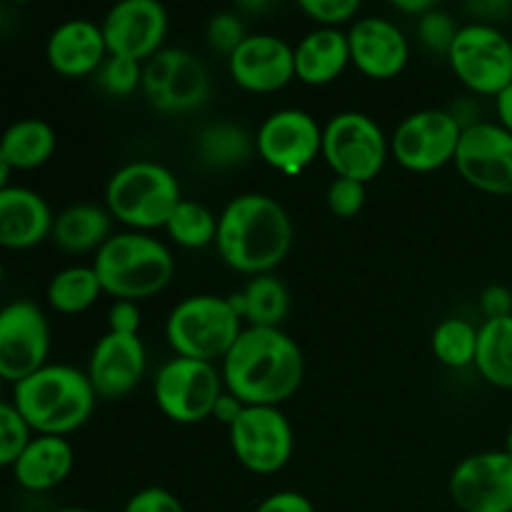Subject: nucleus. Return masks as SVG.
Returning <instances> with one entry per match:
<instances>
[{"label":"nucleus","mask_w":512,"mask_h":512,"mask_svg":"<svg viewBox=\"0 0 512 512\" xmlns=\"http://www.w3.org/2000/svg\"><path fill=\"white\" fill-rule=\"evenodd\" d=\"M55 512H95V510H85V508H63V510H55Z\"/></svg>","instance_id":"48"},{"label":"nucleus","mask_w":512,"mask_h":512,"mask_svg":"<svg viewBox=\"0 0 512 512\" xmlns=\"http://www.w3.org/2000/svg\"><path fill=\"white\" fill-rule=\"evenodd\" d=\"M110 210L95 203H75L55 218L53 240L65 253H98L110 240Z\"/></svg>","instance_id":"25"},{"label":"nucleus","mask_w":512,"mask_h":512,"mask_svg":"<svg viewBox=\"0 0 512 512\" xmlns=\"http://www.w3.org/2000/svg\"><path fill=\"white\" fill-rule=\"evenodd\" d=\"M475 368L495 388L512 390V315L480 325Z\"/></svg>","instance_id":"28"},{"label":"nucleus","mask_w":512,"mask_h":512,"mask_svg":"<svg viewBox=\"0 0 512 512\" xmlns=\"http://www.w3.org/2000/svg\"><path fill=\"white\" fill-rule=\"evenodd\" d=\"M448 63L465 88L495 98L512 85V38L480 20L460 25Z\"/></svg>","instance_id":"9"},{"label":"nucleus","mask_w":512,"mask_h":512,"mask_svg":"<svg viewBox=\"0 0 512 512\" xmlns=\"http://www.w3.org/2000/svg\"><path fill=\"white\" fill-rule=\"evenodd\" d=\"M143 95L158 113H190L210 98V73L190 50L163 48L143 63Z\"/></svg>","instance_id":"10"},{"label":"nucleus","mask_w":512,"mask_h":512,"mask_svg":"<svg viewBox=\"0 0 512 512\" xmlns=\"http://www.w3.org/2000/svg\"><path fill=\"white\" fill-rule=\"evenodd\" d=\"M110 55L138 63L160 53L168 33V13L158 0H120L100 23Z\"/></svg>","instance_id":"17"},{"label":"nucleus","mask_w":512,"mask_h":512,"mask_svg":"<svg viewBox=\"0 0 512 512\" xmlns=\"http://www.w3.org/2000/svg\"><path fill=\"white\" fill-rule=\"evenodd\" d=\"M255 512H315V505L298 490H280L260 500Z\"/></svg>","instance_id":"41"},{"label":"nucleus","mask_w":512,"mask_h":512,"mask_svg":"<svg viewBox=\"0 0 512 512\" xmlns=\"http://www.w3.org/2000/svg\"><path fill=\"white\" fill-rule=\"evenodd\" d=\"M165 230L180 248H205L218 240V218L203 203L180 200Z\"/></svg>","instance_id":"32"},{"label":"nucleus","mask_w":512,"mask_h":512,"mask_svg":"<svg viewBox=\"0 0 512 512\" xmlns=\"http://www.w3.org/2000/svg\"><path fill=\"white\" fill-rule=\"evenodd\" d=\"M108 325L110 333L140 335V325H143L140 305L133 303V300H115L108 310Z\"/></svg>","instance_id":"40"},{"label":"nucleus","mask_w":512,"mask_h":512,"mask_svg":"<svg viewBox=\"0 0 512 512\" xmlns=\"http://www.w3.org/2000/svg\"><path fill=\"white\" fill-rule=\"evenodd\" d=\"M228 435L238 463L255 475L278 473L293 458V425L275 405H245Z\"/></svg>","instance_id":"12"},{"label":"nucleus","mask_w":512,"mask_h":512,"mask_svg":"<svg viewBox=\"0 0 512 512\" xmlns=\"http://www.w3.org/2000/svg\"><path fill=\"white\" fill-rule=\"evenodd\" d=\"M350 63V40L340 28H315L295 45V78L305 85L333 83Z\"/></svg>","instance_id":"24"},{"label":"nucleus","mask_w":512,"mask_h":512,"mask_svg":"<svg viewBox=\"0 0 512 512\" xmlns=\"http://www.w3.org/2000/svg\"><path fill=\"white\" fill-rule=\"evenodd\" d=\"M240 315L228 298L220 295H190L170 310L165 320V338L175 355L203 363H223L240 338Z\"/></svg>","instance_id":"6"},{"label":"nucleus","mask_w":512,"mask_h":512,"mask_svg":"<svg viewBox=\"0 0 512 512\" xmlns=\"http://www.w3.org/2000/svg\"><path fill=\"white\" fill-rule=\"evenodd\" d=\"M88 373L73 365H45L13 385V405L38 435L65 438L90 420L95 410Z\"/></svg>","instance_id":"3"},{"label":"nucleus","mask_w":512,"mask_h":512,"mask_svg":"<svg viewBox=\"0 0 512 512\" xmlns=\"http://www.w3.org/2000/svg\"><path fill=\"white\" fill-rule=\"evenodd\" d=\"M480 310L485 320H500L512 315V293L505 285H488L480 295Z\"/></svg>","instance_id":"42"},{"label":"nucleus","mask_w":512,"mask_h":512,"mask_svg":"<svg viewBox=\"0 0 512 512\" xmlns=\"http://www.w3.org/2000/svg\"><path fill=\"white\" fill-rule=\"evenodd\" d=\"M205 35H208V43L215 53L230 55L243 45V40L248 38V28H245L243 18L238 13H215L213 18L208 20V28H205Z\"/></svg>","instance_id":"36"},{"label":"nucleus","mask_w":512,"mask_h":512,"mask_svg":"<svg viewBox=\"0 0 512 512\" xmlns=\"http://www.w3.org/2000/svg\"><path fill=\"white\" fill-rule=\"evenodd\" d=\"M455 168L465 183L490 195H512V133L500 123L468 125L460 138Z\"/></svg>","instance_id":"15"},{"label":"nucleus","mask_w":512,"mask_h":512,"mask_svg":"<svg viewBox=\"0 0 512 512\" xmlns=\"http://www.w3.org/2000/svg\"><path fill=\"white\" fill-rule=\"evenodd\" d=\"M293 245V223L283 205L263 193L230 200L218 218V248L225 265L245 275H268Z\"/></svg>","instance_id":"2"},{"label":"nucleus","mask_w":512,"mask_h":512,"mask_svg":"<svg viewBox=\"0 0 512 512\" xmlns=\"http://www.w3.org/2000/svg\"><path fill=\"white\" fill-rule=\"evenodd\" d=\"M223 383L243 405L285 403L298 393L305 375L300 345L280 328H243L225 355Z\"/></svg>","instance_id":"1"},{"label":"nucleus","mask_w":512,"mask_h":512,"mask_svg":"<svg viewBox=\"0 0 512 512\" xmlns=\"http://www.w3.org/2000/svg\"><path fill=\"white\" fill-rule=\"evenodd\" d=\"M228 300L250 328H280L290 308L288 290L270 273L255 275L240 293H233Z\"/></svg>","instance_id":"27"},{"label":"nucleus","mask_w":512,"mask_h":512,"mask_svg":"<svg viewBox=\"0 0 512 512\" xmlns=\"http://www.w3.org/2000/svg\"><path fill=\"white\" fill-rule=\"evenodd\" d=\"M98 85L108 95L115 98H128L135 90L143 88V65L133 58H120V55H108L100 70L95 73Z\"/></svg>","instance_id":"33"},{"label":"nucleus","mask_w":512,"mask_h":512,"mask_svg":"<svg viewBox=\"0 0 512 512\" xmlns=\"http://www.w3.org/2000/svg\"><path fill=\"white\" fill-rule=\"evenodd\" d=\"M243 408H245V405L240 403V400L235 398L233 393H228V390H225V393L220 395L218 403H215L213 418L220 420V423H225V425H228V428H230V425H233L235 420L240 418V413H243Z\"/></svg>","instance_id":"43"},{"label":"nucleus","mask_w":512,"mask_h":512,"mask_svg":"<svg viewBox=\"0 0 512 512\" xmlns=\"http://www.w3.org/2000/svg\"><path fill=\"white\" fill-rule=\"evenodd\" d=\"M145 375V345L140 335L105 333L95 343L88 363V378L95 395L120 400L133 393Z\"/></svg>","instance_id":"19"},{"label":"nucleus","mask_w":512,"mask_h":512,"mask_svg":"<svg viewBox=\"0 0 512 512\" xmlns=\"http://www.w3.org/2000/svg\"><path fill=\"white\" fill-rule=\"evenodd\" d=\"M200 160L208 168L215 170H230L238 165L248 163L253 155L255 140L245 133L243 128L233 123H213L203 128L195 140Z\"/></svg>","instance_id":"29"},{"label":"nucleus","mask_w":512,"mask_h":512,"mask_svg":"<svg viewBox=\"0 0 512 512\" xmlns=\"http://www.w3.org/2000/svg\"><path fill=\"white\" fill-rule=\"evenodd\" d=\"M300 10L320 28H340L360 13L358 0H300Z\"/></svg>","instance_id":"37"},{"label":"nucleus","mask_w":512,"mask_h":512,"mask_svg":"<svg viewBox=\"0 0 512 512\" xmlns=\"http://www.w3.org/2000/svg\"><path fill=\"white\" fill-rule=\"evenodd\" d=\"M505 453H508L510 458H512V425H510L508 435H505Z\"/></svg>","instance_id":"47"},{"label":"nucleus","mask_w":512,"mask_h":512,"mask_svg":"<svg viewBox=\"0 0 512 512\" xmlns=\"http://www.w3.org/2000/svg\"><path fill=\"white\" fill-rule=\"evenodd\" d=\"M50 328L33 300H13L0 310V375L20 383L48 365Z\"/></svg>","instance_id":"13"},{"label":"nucleus","mask_w":512,"mask_h":512,"mask_svg":"<svg viewBox=\"0 0 512 512\" xmlns=\"http://www.w3.org/2000/svg\"><path fill=\"white\" fill-rule=\"evenodd\" d=\"M123 512H185L183 503L165 488H143L125 503Z\"/></svg>","instance_id":"39"},{"label":"nucleus","mask_w":512,"mask_h":512,"mask_svg":"<svg viewBox=\"0 0 512 512\" xmlns=\"http://www.w3.org/2000/svg\"><path fill=\"white\" fill-rule=\"evenodd\" d=\"M55 218L40 193L20 185L0 188V245L28 250L53 235Z\"/></svg>","instance_id":"22"},{"label":"nucleus","mask_w":512,"mask_h":512,"mask_svg":"<svg viewBox=\"0 0 512 512\" xmlns=\"http://www.w3.org/2000/svg\"><path fill=\"white\" fill-rule=\"evenodd\" d=\"M365 205V183L350 178H335L328 188V208L338 218H355Z\"/></svg>","instance_id":"38"},{"label":"nucleus","mask_w":512,"mask_h":512,"mask_svg":"<svg viewBox=\"0 0 512 512\" xmlns=\"http://www.w3.org/2000/svg\"><path fill=\"white\" fill-rule=\"evenodd\" d=\"M458 33H460V25L455 23L453 15H450L448 10L438 8V5H435L433 10H428L423 18H418L420 43H423L428 50H433V53L448 55L450 48H453L455 38H458Z\"/></svg>","instance_id":"35"},{"label":"nucleus","mask_w":512,"mask_h":512,"mask_svg":"<svg viewBox=\"0 0 512 512\" xmlns=\"http://www.w3.org/2000/svg\"><path fill=\"white\" fill-rule=\"evenodd\" d=\"M180 200L183 195L173 170L153 160H130L120 165L105 185L110 215L135 233L165 228Z\"/></svg>","instance_id":"5"},{"label":"nucleus","mask_w":512,"mask_h":512,"mask_svg":"<svg viewBox=\"0 0 512 512\" xmlns=\"http://www.w3.org/2000/svg\"><path fill=\"white\" fill-rule=\"evenodd\" d=\"M255 150L270 168L283 175H300L323 153V128L300 108L275 110L260 123Z\"/></svg>","instance_id":"14"},{"label":"nucleus","mask_w":512,"mask_h":512,"mask_svg":"<svg viewBox=\"0 0 512 512\" xmlns=\"http://www.w3.org/2000/svg\"><path fill=\"white\" fill-rule=\"evenodd\" d=\"M450 498L463 512H512V458L505 450L468 455L450 475Z\"/></svg>","instance_id":"16"},{"label":"nucleus","mask_w":512,"mask_h":512,"mask_svg":"<svg viewBox=\"0 0 512 512\" xmlns=\"http://www.w3.org/2000/svg\"><path fill=\"white\" fill-rule=\"evenodd\" d=\"M103 293L93 265H70L55 273L48 283V303L63 315L85 313Z\"/></svg>","instance_id":"30"},{"label":"nucleus","mask_w":512,"mask_h":512,"mask_svg":"<svg viewBox=\"0 0 512 512\" xmlns=\"http://www.w3.org/2000/svg\"><path fill=\"white\" fill-rule=\"evenodd\" d=\"M50 68L65 78H83L98 73L108 60V43L95 20L70 18L50 33L45 45Z\"/></svg>","instance_id":"21"},{"label":"nucleus","mask_w":512,"mask_h":512,"mask_svg":"<svg viewBox=\"0 0 512 512\" xmlns=\"http://www.w3.org/2000/svg\"><path fill=\"white\" fill-rule=\"evenodd\" d=\"M468 10H470V13L480 15V23L493 25L495 20L510 13L512 3H505V0H495V3H470Z\"/></svg>","instance_id":"44"},{"label":"nucleus","mask_w":512,"mask_h":512,"mask_svg":"<svg viewBox=\"0 0 512 512\" xmlns=\"http://www.w3.org/2000/svg\"><path fill=\"white\" fill-rule=\"evenodd\" d=\"M348 40L350 60L368 78H395L403 73L410 60V45L400 25H395L393 20L378 18V15L355 20Z\"/></svg>","instance_id":"20"},{"label":"nucleus","mask_w":512,"mask_h":512,"mask_svg":"<svg viewBox=\"0 0 512 512\" xmlns=\"http://www.w3.org/2000/svg\"><path fill=\"white\" fill-rule=\"evenodd\" d=\"M230 78L250 93H275L295 78V48L273 33H255L228 58Z\"/></svg>","instance_id":"18"},{"label":"nucleus","mask_w":512,"mask_h":512,"mask_svg":"<svg viewBox=\"0 0 512 512\" xmlns=\"http://www.w3.org/2000/svg\"><path fill=\"white\" fill-rule=\"evenodd\" d=\"M225 393L223 375L213 363L175 355L155 375V405L168 420L195 425L213 418L215 403Z\"/></svg>","instance_id":"7"},{"label":"nucleus","mask_w":512,"mask_h":512,"mask_svg":"<svg viewBox=\"0 0 512 512\" xmlns=\"http://www.w3.org/2000/svg\"><path fill=\"white\" fill-rule=\"evenodd\" d=\"M393 8L400 10V13L418 15V18H423L428 10L435 8V3H430V0H395Z\"/></svg>","instance_id":"46"},{"label":"nucleus","mask_w":512,"mask_h":512,"mask_svg":"<svg viewBox=\"0 0 512 512\" xmlns=\"http://www.w3.org/2000/svg\"><path fill=\"white\" fill-rule=\"evenodd\" d=\"M495 113H498V123L512 133V85L495 95Z\"/></svg>","instance_id":"45"},{"label":"nucleus","mask_w":512,"mask_h":512,"mask_svg":"<svg viewBox=\"0 0 512 512\" xmlns=\"http://www.w3.org/2000/svg\"><path fill=\"white\" fill-rule=\"evenodd\" d=\"M478 335L480 328L463 318H448L433 330V345L435 358L448 368H468L475 365L478 358Z\"/></svg>","instance_id":"31"},{"label":"nucleus","mask_w":512,"mask_h":512,"mask_svg":"<svg viewBox=\"0 0 512 512\" xmlns=\"http://www.w3.org/2000/svg\"><path fill=\"white\" fill-rule=\"evenodd\" d=\"M388 153L390 140L383 128L360 110H345L325 123L323 158L338 178L368 183L385 168Z\"/></svg>","instance_id":"8"},{"label":"nucleus","mask_w":512,"mask_h":512,"mask_svg":"<svg viewBox=\"0 0 512 512\" xmlns=\"http://www.w3.org/2000/svg\"><path fill=\"white\" fill-rule=\"evenodd\" d=\"M463 130V123L450 110H415L395 128L390 153L413 173H433L443 165L455 163Z\"/></svg>","instance_id":"11"},{"label":"nucleus","mask_w":512,"mask_h":512,"mask_svg":"<svg viewBox=\"0 0 512 512\" xmlns=\"http://www.w3.org/2000/svg\"><path fill=\"white\" fill-rule=\"evenodd\" d=\"M93 270L103 293L118 300H143L168 288L175 275V260L160 240L145 233L110 235L95 253Z\"/></svg>","instance_id":"4"},{"label":"nucleus","mask_w":512,"mask_h":512,"mask_svg":"<svg viewBox=\"0 0 512 512\" xmlns=\"http://www.w3.org/2000/svg\"><path fill=\"white\" fill-rule=\"evenodd\" d=\"M75 463L73 445L58 435H35L13 463V478L30 493H45L65 483Z\"/></svg>","instance_id":"23"},{"label":"nucleus","mask_w":512,"mask_h":512,"mask_svg":"<svg viewBox=\"0 0 512 512\" xmlns=\"http://www.w3.org/2000/svg\"><path fill=\"white\" fill-rule=\"evenodd\" d=\"M53 125L40 118H23L8 125L0 140V163L13 170H35L55 153Z\"/></svg>","instance_id":"26"},{"label":"nucleus","mask_w":512,"mask_h":512,"mask_svg":"<svg viewBox=\"0 0 512 512\" xmlns=\"http://www.w3.org/2000/svg\"><path fill=\"white\" fill-rule=\"evenodd\" d=\"M30 440H33V428L25 423L13 400H5L0 405V463L5 468H13L15 460L30 445Z\"/></svg>","instance_id":"34"}]
</instances>
